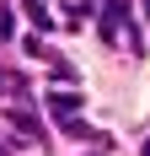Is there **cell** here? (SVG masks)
Returning a JSON list of instances; mask_svg holds the SVG:
<instances>
[{
  "label": "cell",
  "mask_w": 150,
  "mask_h": 156,
  "mask_svg": "<svg viewBox=\"0 0 150 156\" xmlns=\"http://www.w3.org/2000/svg\"><path fill=\"white\" fill-rule=\"evenodd\" d=\"M0 86H11V76H5V70H0Z\"/></svg>",
  "instance_id": "cell-5"
},
{
  "label": "cell",
  "mask_w": 150,
  "mask_h": 156,
  "mask_svg": "<svg viewBox=\"0 0 150 156\" xmlns=\"http://www.w3.org/2000/svg\"><path fill=\"white\" fill-rule=\"evenodd\" d=\"M64 135H70V140H91V129H86V124H75V119H64Z\"/></svg>",
  "instance_id": "cell-3"
},
{
  "label": "cell",
  "mask_w": 150,
  "mask_h": 156,
  "mask_svg": "<svg viewBox=\"0 0 150 156\" xmlns=\"http://www.w3.org/2000/svg\"><path fill=\"white\" fill-rule=\"evenodd\" d=\"M0 156H5V145H0Z\"/></svg>",
  "instance_id": "cell-6"
},
{
  "label": "cell",
  "mask_w": 150,
  "mask_h": 156,
  "mask_svg": "<svg viewBox=\"0 0 150 156\" xmlns=\"http://www.w3.org/2000/svg\"><path fill=\"white\" fill-rule=\"evenodd\" d=\"M11 27H16V16H11V11H0V43L11 38Z\"/></svg>",
  "instance_id": "cell-4"
},
{
  "label": "cell",
  "mask_w": 150,
  "mask_h": 156,
  "mask_svg": "<svg viewBox=\"0 0 150 156\" xmlns=\"http://www.w3.org/2000/svg\"><path fill=\"white\" fill-rule=\"evenodd\" d=\"M75 108H80V92H48V113H54V119H75Z\"/></svg>",
  "instance_id": "cell-1"
},
{
  "label": "cell",
  "mask_w": 150,
  "mask_h": 156,
  "mask_svg": "<svg viewBox=\"0 0 150 156\" xmlns=\"http://www.w3.org/2000/svg\"><path fill=\"white\" fill-rule=\"evenodd\" d=\"M11 124H16V129H22V140H32V135H38V124H32L27 113H11Z\"/></svg>",
  "instance_id": "cell-2"
}]
</instances>
